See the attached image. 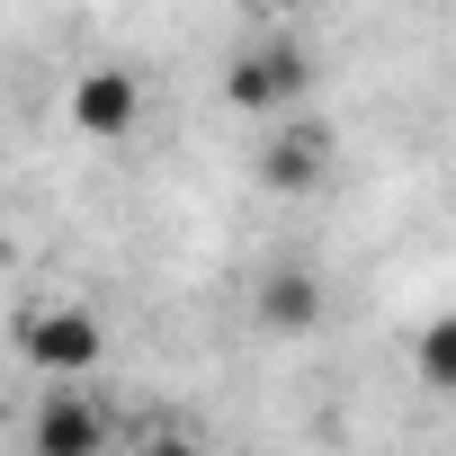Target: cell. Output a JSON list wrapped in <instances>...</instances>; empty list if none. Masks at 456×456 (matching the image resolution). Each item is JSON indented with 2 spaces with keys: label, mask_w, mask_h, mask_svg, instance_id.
Returning a JSON list of instances; mask_svg holds the SVG:
<instances>
[{
  "label": "cell",
  "mask_w": 456,
  "mask_h": 456,
  "mask_svg": "<svg viewBox=\"0 0 456 456\" xmlns=\"http://www.w3.org/2000/svg\"><path fill=\"white\" fill-rule=\"evenodd\" d=\"M37 456H108V403L99 394H54L28 429Z\"/></svg>",
  "instance_id": "obj_4"
},
{
  "label": "cell",
  "mask_w": 456,
  "mask_h": 456,
  "mask_svg": "<svg viewBox=\"0 0 456 456\" xmlns=\"http://www.w3.org/2000/svg\"><path fill=\"white\" fill-rule=\"evenodd\" d=\"M19 349L45 376H90L108 358V322L90 305H37V314H19Z\"/></svg>",
  "instance_id": "obj_1"
},
{
  "label": "cell",
  "mask_w": 456,
  "mask_h": 456,
  "mask_svg": "<svg viewBox=\"0 0 456 456\" xmlns=\"http://www.w3.org/2000/svg\"><path fill=\"white\" fill-rule=\"evenodd\" d=\"M447 376H456V322L429 314V331H420V385H447Z\"/></svg>",
  "instance_id": "obj_7"
},
{
  "label": "cell",
  "mask_w": 456,
  "mask_h": 456,
  "mask_svg": "<svg viewBox=\"0 0 456 456\" xmlns=\"http://www.w3.org/2000/svg\"><path fill=\"white\" fill-rule=\"evenodd\" d=\"M134 117H143V90H134V72L99 63V72H81V81H72V126H81V134H99V143H126V134H134Z\"/></svg>",
  "instance_id": "obj_3"
},
{
  "label": "cell",
  "mask_w": 456,
  "mask_h": 456,
  "mask_svg": "<svg viewBox=\"0 0 456 456\" xmlns=\"http://www.w3.org/2000/svg\"><path fill=\"white\" fill-rule=\"evenodd\" d=\"M322 170H331V126H322V117H314V126H287V134L260 152V179H269L278 197H314Z\"/></svg>",
  "instance_id": "obj_5"
},
{
  "label": "cell",
  "mask_w": 456,
  "mask_h": 456,
  "mask_svg": "<svg viewBox=\"0 0 456 456\" xmlns=\"http://www.w3.org/2000/svg\"><path fill=\"white\" fill-rule=\"evenodd\" d=\"M152 456H206V447H197L188 429H161V438H152Z\"/></svg>",
  "instance_id": "obj_8"
},
{
  "label": "cell",
  "mask_w": 456,
  "mask_h": 456,
  "mask_svg": "<svg viewBox=\"0 0 456 456\" xmlns=\"http://www.w3.org/2000/svg\"><path fill=\"white\" fill-rule=\"evenodd\" d=\"M305 90H314V54H305V45H260V54H233V72H224V99H233L242 117L287 108V99H305Z\"/></svg>",
  "instance_id": "obj_2"
},
{
  "label": "cell",
  "mask_w": 456,
  "mask_h": 456,
  "mask_svg": "<svg viewBox=\"0 0 456 456\" xmlns=\"http://www.w3.org/2000/svg\"><path fill=\"white\" fill-rule=\"evenodd\" d=\"M260 322L287 331V340L314 331V322H322V278H314V269H278V278L260 287Z\"/></svg>",
  "instance_id": "obj_6"
}]
</instances>
